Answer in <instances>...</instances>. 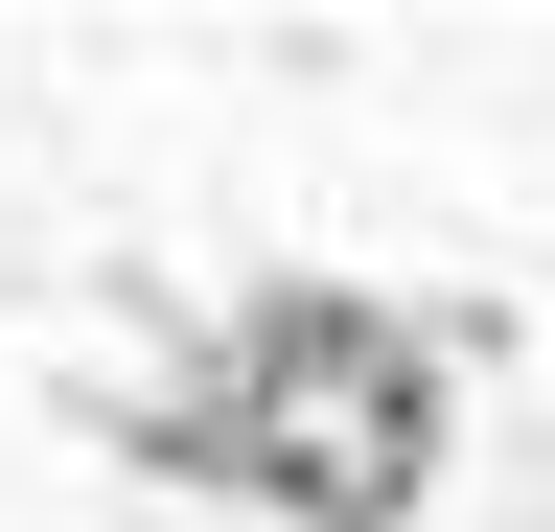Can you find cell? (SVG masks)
<instances>
[{
	"label": "cell",
	"instance_id": "obj_1",
	"mask_svg": "<svg viewBox=\"0 0 555 532\" xmlns=\"http://www.w3.org/2000/svg\"><path fill=\"white\" fill-rule=\"evenodd\" d=\"M116 463L255 486L278 532H416V486H440V324H393L347 278H278L232 324V393H116Z\"/></svg>",
	"mask_w": 555,
	"mask_h": 532
}]
</instances>
